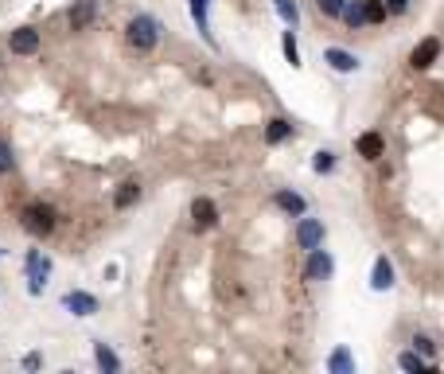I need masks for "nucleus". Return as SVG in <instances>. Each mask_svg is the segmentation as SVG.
<instances>
[{
    "label": "nucleus",
    "instance_id": "26",
    "mask_svg": "<svg viewBox=\"0 0 444 374\" xmlns=\"http://www.w3.org/2000/svg\"><path fill=\"white\" fill-rule=\"evenodd\" d=\"M343 4L347 0H316V12L320 16H343Z\"/></svg>",
    "mask_w": 444,
    "mask_h": 374
},
{
    "label": "nucleus",
    "instance_id": "10",
    "mask_svg": "<svg viewBox=\"0 0 444 374\" xmlns=\"http://www.w3.org/2000/svg\"><path fill=\"white\" fill-rule=\"evenodd\" d=\"M191 218H195V230H211L218 222V207L207 195H199L195 203H191Z\"/></svg>",
    "mask_w": 444,
    "mask_h": 374
},
{
    "label": "nucleus",
    "instance_id": "13",
    "mask_svg": "<svg viewBox=\"0 0 444 374\" xmlns=\"http://www.w3.org/2000/svg\"><path fill=\"white\" fill-rule=\"evenodd\" d=\"M370 288H378V293H386V288H394V266L386 261V257H378L375 269H370Z\"/></svg>",
    "mask_w": 444,
    "mask_h": 374
},
{
    "label": "nucleus",
    "instance_id": "14",
    "mask_svg": "<svg viewBox=\"0 0 444 374\" xmlns=\"http://www.w3.org/2000/svg\"><path fill=\"white\" fill-rule=\"evenodd\" d=\"M324 59L331 63V70H339V74H351V70H359V59L351 55V51H339V47H327Z\"/></svg>",
    "mask_w": 444,
    "mask_h": 374
},
{
    "label": "nucleus",
    "instance_id": "22",
    "mask_svg": "<svg viewBox=\"0 0 444 374\" xmlns=\"http://www.w3.org/2000/svg\"><path fill=\"white\" fill-rule=\"evenodd\" d=\"M16 172V156H12V145L0 137V176H12Z\"/></svg>",
    "mask_w": 444,
    "mask_h": 374
},
{
    "label": "nucleus",
    "instance_id": "5",
    "mask_svg": "<svg viewBox=\"0 0 444 374\" xmlns=\"http://www.w3.org/2000/svg\"><path fill=\"white\" fill-rule=\"evenodd\" d=\"M331 254H327L324 246H316V250H308V269H304V277L308 281H327L331 277Z\"/></svg>",
    "mask_w": 444,
    "mask_h": 374
},
{
    "label": "nucleus",
    "instance_id": "11",
    "mask_svg": "<svg viewBox=\"0 0 444 374\" xmlns=\"http://www.w3.org/2000/svg\"><path fill=\"white\" fill-rule=\"evenodd\" d=\"M355 152H359L363 160H382V152H386L382 133H363V137L355 140Z\"/></svg>",
    "mask_w": 444,
    "mask_h": 374
},
{
    "label": "nucleus",
    "instance_id": "1",
    "mask_svg": "<svg viewBox=\"0 0 444 374\" xmlns=\"http://www.w3.org/2000/svg\"><path fill=\"white\" fill-rule=\"evenodd\" d=\"M160 20L156 16H148V12H140V16H133L129 20V28H125V40H129V47L133 51H152L160 43Z\"/></svg>",
    "mask_w": 444,
    "mask_h": 374
},
{
    "label": "nucleus",
    "instance_id": "27",
    "mask_svg": "<svg viewBox=\"0 0 444 374\" xmlns=\"http://www.w3.org/2000/svg\"><path fill=\"white\" fill-rule=\"evenodd\" d=\"M413 351H421L429 363H433V355H436V347H433V339L429 335H413Z\"/></svg>",
    "mask_w": 444,
    "mask_h": 374
},
{
    "label": "nucleus",
    "instance_id": "4",
    "mask_svg": "<svg viewBox=\"0 0 444 374\" xmlns=\"http://www.w3.org/2000/svg\"><path fill=\"white\" fill-rule=\"evenodd\" d=\"M296 246L300 250H316V246H324V222L320 218H300L296 222Z\"/></svg>",
    "mask_w": 444,
    "mask_h": 374
},
{
    "label": "nucleus",
    "instance_id": "18",
    "mask_svg": "<svg viewBox=\"0 0 444 374\" xmlns=\"http://www.w3.org/2000/svg\"><path fill=\"white\" fill-rule=\"evenodd\" d=\"M137 199H140V184H133V179H129V184H121V191H117V195H113V207H117V211H125V207H133Z\"/></svg>",
    "mask_w": 444,
    "mask_h": 374
},
{
    "label": "nucleus",
    "instance_id": "7",
    "mask_svg": "<svg viewBox=\"0 0 444 374\" xmlns=\"http://www.w3.org/2000/svg\"><path fill=\"white\" fill-rule=\"evenodd\" d=\"M8 47H12V55H35V51H40V31L35 28H16L8 35Z\"/></svg>",
    "mask_w": 444,
    "mask_h": 374
},
{
    "label": "nucleus",
    "instance_id": "28",
    "mask_svg": "<svg viewBox=\"0 0 444 374\" xmlns=\"http://www.w3.org/2000/svg\"><path fill=\"white\" fill-rule=\"evenodd\" d=\"M312 168H316L320 176H324V172H331V168H336V156H331V152H327V148H324V152H316V160H312Z\"/></svg>",
    "mask_w": 444,
    "mask_h": 374
},
{
    "label": "nucleus",
    "instance_id": "16",
    "mask_svg": "<svg viewBox=\"0 0 444 374\" xmlns=\"http://www.w3.org/2000/svg\"><path fill=\"white\" fill-rule=\"evenodd\" d=\"M288 137H293V125H288L285 117H273L265 125V140H269V145H281V140H288Z\"/></svg>",
    "mask_w": 444,
    "mask_h": 374
},
{
    "label": "nucleus",
    "instance_id": "3",
    "mask_svg": "<svg viewBox=\"0 0 444 374\" xmlns=\"http://www.w3.org/2000/svg\"><path fill=\"white\" fill-rule=\"evenodd\" d=\"M24 269H28V288H31V296H40L43 288H47V277H51V257H43L40 250H31V254L24 257Z\"/></svg>",
    "mask_w": 444,
    "mask_h": 374
},
{
    "label": "nucleus",
    "instance_id": "29",
    "mask_svg": "<svg viewBox=\"0 0 444 374\" xmlns=\"http://www.w3.org/2000/svg\"><path fill=\"white\" fill-rule=\"evenodd\" d=\"M386 8H390V16H402L409 8V0H386Z\"/></svg>",
    "mask_w": 444,
    "mask_h": 374
},
{
    "label": "nucleus",
    "instance_id": "17",
    "mask_svg": "<svg viewBox=\"0 0 444 374\" xmlns=\"http://www.w3.org/2000/svg\"><path fill=\"white\" fill-rule=\"evenodd\" d=\"M94 359H98V366H101L106 374H117V371H121V359L109 351L106 343H94Z\"/></svg>",
    "mask_w": 444,
    "mask_h": 374
},
{
    "label": "nucleus",
    "instance_id": "25",
    "mask_svg": "<svg viewBox=\"0 0 444 374\" xmlns=\"http://www.w3.org/2000/svg\"><path fill=\"white\" fill-rule=\"evenodd\" d=\"M281 51H285V59L293 63V67H300V51H296V40H293V31H285V40H281Z\"/></svg>",
    "mask_w": 444,
    "mask_h": 374
},
{
    "label": "nucleus",
    "instance_id": "8",
    "mask_svg": "<svg viewBox=\"0 0 444 374\" xmlns=\"http://www.w3.org/2000/svg\"><path fill=\"white\" fill-rule=\"evenodd\" d=\"M63 308H67L70 316H94V312H98V296H90V293H82V288H74V293L63 296Z\"/></svg>",
    "mask_w": 444,
    "mask_h": 374
},
{
    "label": "nucleus",
    "instance_id": "23",
    "mask_svg": "<svg viewBox=\"0 0 444 374\" xmlns=\"http://www.w3.org/2000/svg\"><path fill=\"white\" fill-rule=\"evenodd\" d=\"M386 16H390L386 0H366V20H370V24H382Z\"/></svg>",
    "mask_w": 444,
    "mask_h": 374
},
{
    "label": "nucleus",
    "instance_id": "20",
    "mask_svg": "<svg viewBox=\"0 0 444 374\" xmlns=\"http://www.w3.org/2000/svg\"><path fill=\"white\" fill-rule=\"evenodd\" d=\"M273 8H277V16L288 24V28H296V20H300V12H296V4L293 0H273Z\"/></svg>",
    "mask_w": 444,
    "mask_h": 374
},
{
    "label": "nucleus",
    "instance_id": "9",
    "mask_svg": "<svg viewBox=\"0 0 444 374\" xmlns=\"http://www.w3.org/2000/svg\"><path fill=\"white\" fill-rule=\"evenodd\" d=\"M94 20H98V0H74V8H70V28L86 31Z\"/></svg>",
    "mask_w": 444,
    "mask_h": 374
},
{
    "label": "nucleus",
    "instance_id": "19",
    "mask_svg": "<svg viewBox=\"0 0 444 374\" xmlns=\"http://www.w3.org/2000/svg\"><path fill=\"white\" fill-rule=\"evenodd\" d=\"M397 366H402V371H417V374H421V371H429L433 363H429L425 355H417V351H405L402 359H397Z\"/></svg>",
    "mask_w": 444,
    "mask_h": 374
},
{
    "label": "nucleus",
    "instance_id": "21",
    "mask_svg": "<svg viewBox=\"0 0 444 374\" xmlns=\"http://www.w3.org/2000/svg\"><path fill=\"white\" fill-rule=\"evenodd\" d=\"M327 371H336V374L355 371V363H351V355H347V347H339V351L331 355V363H327Z\"/></svg>",
    "mask_w": 444,
    "mask_h": 374
},
{
    "label": "nucleus",
    "instance_id": "24",
    "mask_svg": "<svg viewBox=\"0 0 444 374\" xmlns=\"http://www.w3.org/2000/svg\"><path fill=\"white\" fill-rule=\"evenodd\" d=\"M207 4H211V0H191V16H195V24H199L203 35H211V31H207Z\"/></svg>",
    "mask_w": 444,
    "mask_h": 374
},
{
    "label": "nucleus",
    "instance_id": "12",
    "mask_svg": "<svg viewBox=\"0 0 444 374\" xmlns=\"http://www.w3.org/2000/svg\"><path fill=\"white\" fill-rule=\"evenodd\" d=\"M339 20H343L351 31H363L366 24H370V20H366V0H347V4H343V16H339Z\"/></svg>",
    "mask_w": 444,
    "mask_h": 374
},
{
    "label": "nucleus",
    "instance_id": "6",
    "mask_svg": "<svg viewBox=\"0 0 444 374\" xmlns=\"http://www.w3.org/2000/svg\"><path fill=\"white\" fill-rule=\"evenodd\" d=\"M436 59H441V40H433V35H429V40H421V43L413 47V55H409L413 70H429Z\"/></svg>",
    "mask_w": 444,
    "mask_h": 374
},
{
    "label": "nucleus",
    "instance_id": "30",
    "mask_svg": "<svg viewBox=\"0 0 444 374\" xmlns=\"http://www.w3.org/2000/svg\"><path fill=\"white\" fill-rule=\"evenodd\" d=\"M0 257H4V250H0Z\"/></svg>",
    "mask_w": 444,
    "mask_h": 374
},
{
    "label": "nucleus",
    "instance_id": "15",
    "mask_svg": "<svg viewBox=\"0 0 444 374\" xmlns=\"http://www.w3.org/2000/svg\"><path fill=\"white\" fill-rule=\"evenodd\" d=\"M273 203H277L281 211H285V215H296V218L304 215V199L296 195V191H277V195H273Z\"/></svg>",
    "mask_w": 444,
    "mask_h": 374
},
{
    "label": "nucleus",
    "instance_id": "2",
    "mask_svg": "<svg viewBox=\"0 0 444 374\" xmlns=\"http://www.w3.org/2000/svg\"><path fill=\"white\" fill-rule=\"evenodd\" d=\"M55 222H59V218H55V207H51V203H28L24 215H20V227L35 238H47L51 230H55Z\"/></svg>",
    "mask_w": 444,
    "mask_h": 374
}]
</instances>
